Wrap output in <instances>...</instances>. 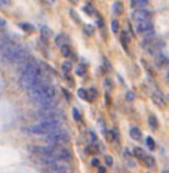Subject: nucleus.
<instances>
[{"label":"nucleus","instance_id":"72a5a7b5","mask_svg":"<svg viewBox=\"0 0 169 173\" xmlns=\"http://www.w3.org/2000/svg\"><path fill=\"white\" fill-rule=\"evenodd\" d=\"M9 2L8 0H3V2H2V0H0V5H2V6H3V5H8Z\"/></svg>","mask_w":169,"mask_h":173},{"label":"nucleus","instance_id":"2eb2a0df","mask_svg":"<svg viewBox=\"0 0 169 173\" xmlns=\"http://www.w3.org/2000/svg\"><path fill=\"white\" fill-rule=\"evenodd\" d=\"M61 52H62L64 56H70V55H71V50H70V46H68V44L62 46V48H61Z\"/></svg>","mask_w":169,"mask_h":173},{"label":"nucleus","instance_id":"20e7f679","mask_svg":"<svg viewBox=\"0 0 169 173\" xmlns=\"http://www.w3.org/2000/svg\"><path fill=\"white\" fill-rule=\"evenodd\" d=\"M45 140L49 144V147H55V145H62V144H67L70 138H68V135L65 132H62L61 129L58 130H55V132H52L51 135H48V136H43Z\"/></svg>","mask_w":169,"mask_h":173},{"label":"nucleus","instance_id":"a211bd4d","mask_svg":"<svg viewBox=\"0 0 169 173\" xmlns=\"http://www.w3.org/2000/svg\"><path fill=\"white\" fill-rule=\"evenodd\" d=\"M96 149H98V145H91V147H88V148H86V152H91V154H93V152H96Z\"/></svg>","mask_w":169,"mask_h":173},{"label":"nucleus","instance_id":"aec40b11","mask_svg":"<svg viewBox=\"0 0 169 173\" xmlns=\"http://www.w3.org/2000/svg\"><path fill=\"white\" fill-rule=\"evenodd\" d=\"M126 99L128 101H134V99H135V93H134L132 90H129L126 93Z\"/></svg>","mask_w":169,"mask_h":173},{"label":"nucleus","instance_id":"1a4fd4ad","mask_svg":"<svg viewBox=\"0 0 169 173\" xmlns=\"http://www.w3.org/2000/svg\"><path fill=\"white\" fill-rule=\"evenodd\" d=\"M147 0H132L131 2V6L132 8H138V9H144L145 6H147Z\"/></svg>","mask_w":169,"mask_h":173},{"label":"nucleus","instance_id":"6ab92c4d","mask_svg":"<svg viewBox=\"0 0 169 173\" xmlns=\"http://www.w3.org/2000/svg\"><path fill=\"white\" fill-rule=\"evenodd\" d=\"M145 140H147V147L150 149H154V140H153L151 138H147Z\"/></svg>","mask_w":169,"mask_h":173},{"label":"nucleus","instance_id":"39448f33","mask_svg":"<svg viewBox=\"0 0 169 173\" xmlns=\"http://www.w3.org/2000/svg\"><path fill=\"white\" fill-rule=\"evenodd\" d=\"M40 74H42L40 70L33 71V73H27V74H21V79H19L21 87L26 89V90H30L34 84H37V80H39V75Z\"/></svg>","mask_w":169,"mask_h":173},{"label":"nucleus","instance_id":"473e14b6","mask_svg":"<svg viewBox=\"0 0 169 173\" xmlns=\"http://www.w3.org/2000/svg\"><path fill=\"white\" fill-rule=\"evenodd\" d=\"M77 71H79V74H80V75H83V73H84V70H83V68H79Z\"/></svg>","mask_w":169,"mask_h":173},{"label":"nucleus","instance_id":"c85d7f7f","mask_svg":"<svg viewBox=\"0 0 169 173\" xmlns=\"http://www.w3.org/2000/svg\"><path fill=\"white\" fill-rule=\"evenodd\" d=\"M84 10H88L89 13H93V9L91 8V5H88V6H84Z\"/></svg>","mask_w":169,"mask_h":173},{"label":"nucleus","instance_id":"cd10ccee","mask_svg":"<svg viewBox=\"0 0 169 173\" xmlns=\"http://www.w3.org/2000/svg\"><path fill=\"white\" fill-rule=\"evenodd\" d=\"M150 124H151V127H154V129H156V120H154V117H150Z\"/></svg>","mask_w":169,"mask_h":173},{"label":"nucleus","instance_id":"2f4dec72","mask_svg":"<svg viewBox=\"0 0 169 173\" xmlns=\"http://www.w3.org/2000/svg\"><path fill=\"white\" fill-rule=\"evenodd\" d=\"M5 25H6V21L0 18V28H2V27H5Z\"/></svg>","mask_w":169,"mask_h":173},{"label":"nucleus","instance_id":"f704fd0d","mask_svg":"<svg viewBox=\"0 0 169 173\" xmlns=\"http://www.w3.org/2000/svg\"><path fill=\"white\" fill-rule=\"evenodd\" d=\"M62 92H64V93H65V96H67V99H70V93H68L67 90H62Z\"/></svg>","mask_w":169,"mask_h":173},{"label":"nucleus","instance_id":"9d476101","mask_svg":"<svg viewBox=\"0 0 169 173\" xmlns=\"http://www.w3.org/2000/svg\"><path fill=\"white\" fill-rule=\"evenodd\" d=\"M143 160H144V164L147 166V167H150V169H153L156 166V161H154V158L151 156H145Z\"/></svg>","mask_w":169,"mask_h":173},{"label":"nucleus","instance_id":"dca6fc26","mask_svg":"<svg viewBox=\"0 0 169 173\" xmlns=\"http://www.w3.org/2000/svg\"><path fill=\"white\" fill-rule=\"evenodd\" d=\"M77 93H79V96H80L82 99L88 98V90H84V89H79V92H77Z\"/></svg>","mask_w":169,"mask_h":173},{"label":"nucleus","instance_id":"b1692460","mask_svg":"<svg viewBox=\"0 0 169 173\" xmlns=\"http://www.w3.org/2000/svg\"><path fill=\"white\" fill-rule=\"evenodd\" d=\"M114 10H116L117 13H120V12L123 10V8L120 6V3H114Z\"/></svg>","mask_w":169,"mask_h":173},{"label":"nucleus","instance_id":"423d86ee","mask_svg":"<svg viewBox=\"0 0 169 173\" xmlns=\"http://www.w3.org/2000/svg\"><path fill=\"white\" fill-rule=\"evenodd\" d=\"M36 115L40 117L42 120H49V118L59 117V111L58 108H40V110H37Z\"/></svg>","mask_w":169,"mask_h":173},{"label":"nucleus","instance_id":"f3484780","mask_svg":"<svg viewBox=\"0 0 169 173\" xmlns=\"http://www.w3.org/2000/svg\"><path fill=\"white\" fill-rule=\"evenodd\" d=\"M42 34L43 37H51V30L46 28V27H42Z\"/></svg>","mask_w":169,"mask_h":173},{"label":"nucleus","instance_id":"412c9836","mask_svg":"<svg viewBox=\"0 0 169 173\" xmlns=\"http://www.w3.org/2000/svg\"><path fill=\"white\" fill-rule=\"evenodd\" d=\"M21 28L26 30V31H33V27H31L30 24H21Z\"/></svg>","mask_w":169,"mask_h":173},{"label":"nucleus","instance_id":"7ed1b4c3","mask_svg":"<svg viewBox=\"0 0 169 173\" xmlns=\"http://www.w3.org/2000/svg\"><path fill=\"white\" fill-rule=\"evenodd\" d=\"M61 117H55V118H49V120H43L42 123L36 124L33 127L28 129V132L34 133V135H42V136H48L52 132L58 130L61 127Z\"/></svg>","mask_w":169,"mask_h":173},{"label":"nucleus","instance_id":"f257e3e1","mask_svg":"<svg viewBox=\"0 0 169 173\" xmlns=\"http://www.w3.org/2000/svg\"><path fill=\"white\" fill-rule=\"evenodd\" d=\"M28 93L31 101L39 107L49 101H55V89L51 83H37L28 90Z\"/></svg>","mask_w":169,"mask_h":173},{"label":"nucleus","instance_id":"5701e85b","mask_svg":"<svg viewBox=\"0 0 169 173\" xmlns=\"http://www.w3.org/2000/svg\"><path fill=\"white\" fill-rule=\"evenodd\" d=\"M117 27H119L117 21H116V19H114V21H113V22H111V30H113V31H114V33H116V31H117Z\"/></svg>","mask_w":169,"mask_h":173},{"label":"nucleus","instance_id":"7c9ffc66","mask_svg":"<svg viewBox=\"0 0 169 173\" xmlns=\"http://www.w3.org/2000/svg\"><path fill=\"white\" fill-rule=\"evenodd\" d=\"M100 164V160L98 158H92V166H98Z\"/></svg>","mask_w":169,"mask_h":173},{"label":"nucleus","instance_id":"4be33fe9","mask_svg":"<svg viewBox=\"0 0 169 173\" xmlns=\"http://www.w3.org/2000/svg\"><path fill=\"white\" fill-rule=\"evenodd\" d=\"M73 117H74L76 120H80V118H82V117H80V113H79V110H77V108L73 110Z\"/></svg>","mask_w":169,"mask_h":173},{"label":"nucleus","instance_id":"a878e982","mask_svg":"<svg viewBox=\"0 0 169 173\" xmlns=\"http://www.w3.org/2000/svg\"><path fill=\"white\" fill-rule=\"evenodd\" d=\"M105 163H107L108 166H111V164H113V158H111L110 156H107V157H105Z\"/></svg>","mask_w":169,"mask_h":173},{"label":"nucleus","instance_id":"f8f14e48","mask_svg":"<svg viewBox=\"0 0 169 173\" xmlns=\"http://www.w3.org/2000/svg\"><path fill=\"white\" fill-rule=\"evenodd\" d=\"M132 152H134V156H135L136 158H144V157L147 156L145 151H144L143 148H138V147H135V148L132 149Z\"/></svg>","mask_w":169,"mask_h":173},{"label":"nucleus","instance_id":"393cba45","mask_svg":"<svg viewBox=\"0 0 169 173\" xmlns=\"http://www.w3.org/2000/svg\"><path fill=\"white\" fill-rule=\"evenodd\" d=\"M84 31L88 34H92L93 33V28H92V25H86V28H84Z\"/></svg>","mask_w":169,"mask_h":173},{"label":"nucleus","instance_id":"c756f323","mask_svg":"<svg viewBox=\"0 0 169 173\" xmlns=\"http://www.w3.org/2000/svg\"><path fill=\"white\" fill-rule=\"evenodd\" d=\"M52 173H73V170L68 169V170H59V172H52Z\"/></svg>","mask_w":169,"mask_h":173},{"label":"nucleus","instance_id":"bb28decb","mask_svg":"<svg viewBox=\"0 0 169 173\" xmlns=\"http://www.w3.org/2000/svg\"><path fill=\"white\" fill-rule=\"evenodd\" d=\"M122 37H123V41H129L131 40V39H129V36H128V33H122Z\"/></svg>","mask_w":169,"mask_h":173},{"label":"nucleus","instance_id":"ddd939ff","mask_svg":"<svg viewBox=\"0 0 169 173\" xmlns=\"http://www.w3.org/2000/svg\"><path fill=\"white\" fill-rule=\"evenodd\" d=\"M61 70H62V73H68L71 70V62L70 61H64L62 65H61Z\"/></svg>","mask_w":169,"mask_h":173},{"label":"nucleus","instance_id":"f03ea898","mask_svg":"<svg viewBox=\"0 0 169 173\" xmlns=\"http://www.w3.org/2000/svg\"><path fill=\"white\" fill-rule=\"evenodd\" d=\"M0 52H2V59L5 62H8V64L24 62V61H27V56H28V53L24 49V46L18 44V43H14V41L8 43L6 46H3L0 49Z\"/></svg>","mask_w":169,"mask_h":173},{"label":"nucleus","instance_id":"e433bc0d","mask_svg":"<svg viewBox=\"0 0 169 173\" xmlns=\"http://www.w3.org/2000/svg\"><path fill=\"white\" fill-rule=\"evenodd\" d=\"M147 173H150V172H147Z\"/></svg>","mask_w":169,"mask_h":173},{"label":"nucleus","instance_id":"c9c22d12","mask_svg":"<svg viewBox=\"0 0 169 173\" xmlns=\"http://www.w3.org/2000/svg\"><path fill=\"white\" fill-rule=\"evenodd\" d=\"M100 173H105V170H104V167H100Z\"/></svg>","mask_w":169,"mask_h":173},{"label":"nucleus","instance_id":"4468645a","mask_svg":"<svg viewBox=\"0 0 169 173\" xmlns=\"http://www.w3.org/2000/svg\"><path fill=\"white\" fill-rule=\"evenodd\" d=\"M131 136H132L134 139H140V138H141V132H140L136 127H134V129H131Z\"/></svg>","mask_w":169,"mask_h":173},{"label":"nucleus","instance_id":"6e6552de","mask_svg":"<svg viewBox=\"0 0 169 173\" xmlns=\"http://www.w3.org/2000/svg\"><path fill=\"white\" fill-rule=\"evenodd\" d=\"M132 15H134V18H135L138 22H140V21H148V19H150V12L145 10V9H138V10H135Z\"/></svg>","mask_w":169,"mask_h":173},{"label":"nucleus","instance_id":"9b49d317","mask_svg":"<svg viewBox=\"0 0 169 173\" xmlns=\"http://www.w3.org/2000/svg\"><path fill=\"white\" fill-rule=\"evenodd\" d=\"M55 43L58 44L59 48H62V46H65V44H67V37H65L64 34H59L58 37H57V40H55Z\"/></svg>","mask_w":169,"mask_h":173},{"label":"nucleus","instance_id":"0eeeda50","mask_svg":"<svg viewBox=\"0 0 169 173\" xmlns=\"http://www.w3.org/2000/svg\"><path fill=\"white\" fill-rule=\"evenodd\" d=\"M136 31L141 34L153 31V22L150 19H148V21H140V22H136Z\"/></svg>","mask_w":169,"mask_h":173}]
</instances>
